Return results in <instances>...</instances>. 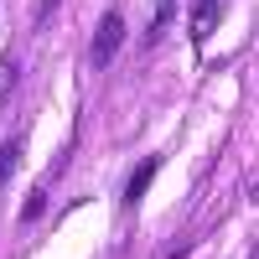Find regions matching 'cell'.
<instances>
[{
    "label": "cell",
    "mask_w": 259,
    "mask_h": 259,
    "mask_svg": "<svg viewBox=\"0 0 259 259\" xmlns=\"http://www.w3.org/2000/svg\"><path fill=\"white\" fill-rule=\"evenodd\" d=\"M156 171H161V156H145V161L135 166V177H130V187H124V202H130V207L145 197V187L156 182Z\"/></svg>",
    "instance_id": "obj_3"
},
{
    "label": "cell",
    "mask_w": 259,
    "mask_h": 259,
    "mask_svg": "<svg viewBox=\"0 0 259 259\" xmlns=\"http://www.w3.org/2000/svg\"><path fill=\"white\" fill-rule=\"evenodd\" d=\"M16 73H21V68H16V57H6V62H0V104L11 99V89H16Z\"/></svg>",
    "instance_id": "obj_6"
},
{
    "label": "cell",
    "mask_w": 259,
    "mask_h": 259,
    "mask_svg": "<svg viewBox=\"0 0 259 259\" xmlns=\"http://www.w3.org/2000/svg\"><path fill=\"white\" fill-rule=\"evenodd\" d=\"M223 11H228V0H197V6H192V47H202V41L218 31Z\"/></svg>",
    "instance_id": "obj_2"
},
{
    "label": "cell",
    "mask_w": 259,
    "mask_h": 259,
    "mask_svg": "<svg viewBox=\"0 0 259 259\" xmlns=\"http://www.w3.org/2000/svg\"><path fill=\"white\" fill-rule=\"evenodd\" d=\"M119 41H124V16H119V11H104L99 31H94V41H89V62H94V68H109L114 52H119Z\"/></svg>",
    "instance_id": "obj_1"
},
{
    "label": "cell",
    "mask_w": 259,
    "mask_h": 259,
    "mask_svg": "<svg viewBox=\"0 0 259 259\" xmlns=\"http://www.w3.org/2000/svg\"><path fill=\"white\" fill-rule=\"evenodd\" d=\"M171 16H177V0H156V11H150V26H145V41H150V47H156V41L166 36Z\"/></svg>",
    "instance_id": "obj_4"
},
{
    "label": "cell",
    "mask_w": 259,
    "mask_h": 259,
    "mask_svg": "<svg viewBox=\"0 0 259 259\" xmlns=\"http://www.w3.org/2000/svg\"><path fill=\"white\" fill-rule=\"evenodd\" d=\"M16 166H21V135H11L6 145H0V187L16 177Z\"/></svg>",
    "instance_id": "obj_5"
},
{
    "label": "cell",
    "mask_w": 259,
    "mask_h": 259,
    "mask_svg": "<svg viewBox=\"0 0 259 259\" xmlns=\"http://www.w3.org/2000/svg\"><path fill=\"white\" fill-rule=\"evenodd\" d=\"M36 212H41V192H31V197H26V202H21V218H26V223L36 218Z\"/></svg>",
    "instance_id": "obj_7"
}]
</instances>
